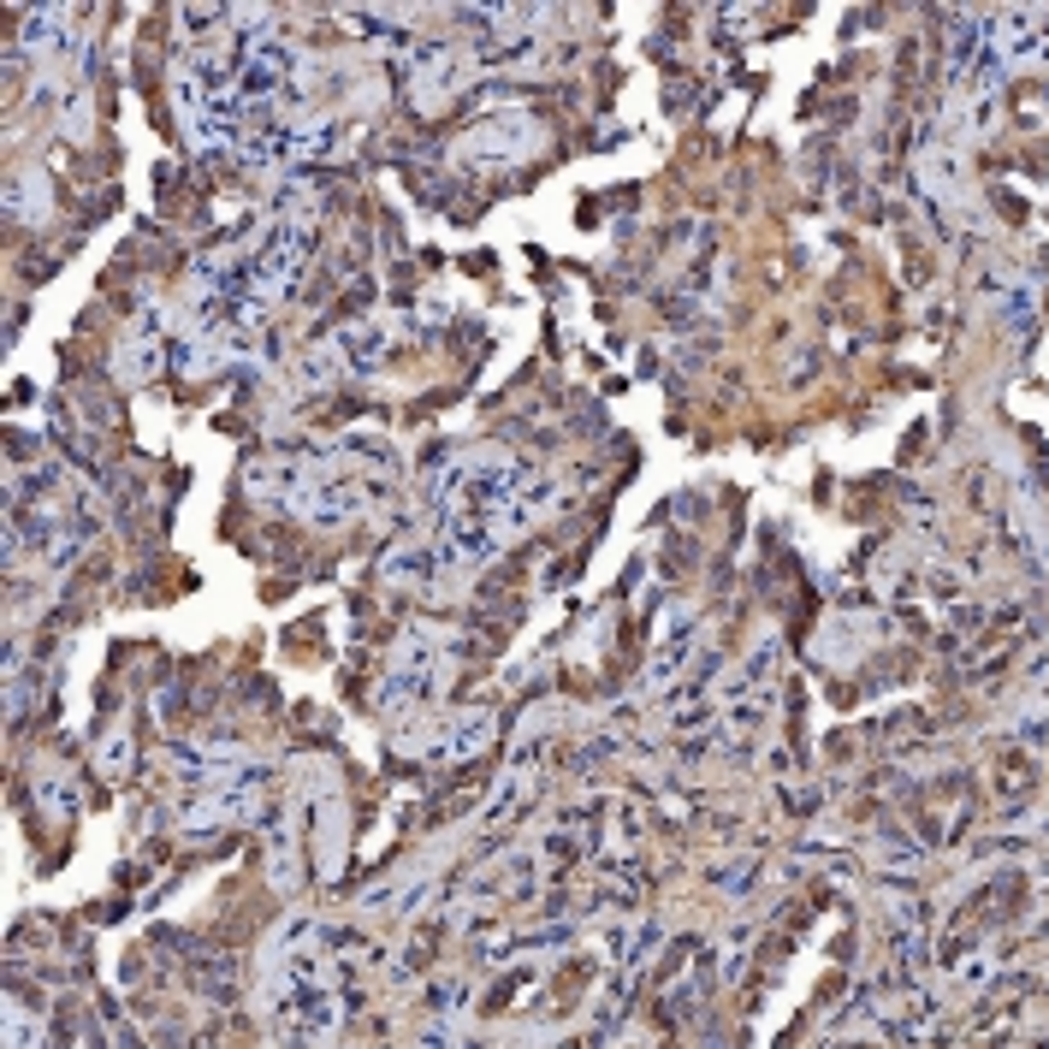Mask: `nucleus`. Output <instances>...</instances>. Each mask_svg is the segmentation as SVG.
<instances>
[{
    "label": "nucleus",
    "instance_id": "nucleus-9",
    "mask_svg": "<svg viewBox=\"0 0 1049 1049\" xmlns=\"http://www.w3.org/2000/svg\"><path fill=\"white\" fill-rule=\"evenodd\" d=\"M7 1038H19V1044H36V1038H42V1026H31V1019H12V1026H7Z\"/></svg>",
    "mask_w": 1049,
    "mask_h": 1049
},
{
    "label": "nucleus",
    "instance_id": "nucleus-2",
    "mask_svg": "<svg viewBox=\"0 0 1049 1049\" xmlns=\"http://www.w3.org/2000/svg\"><path fill=\"white\" fill-rule=\"evenodd\" d=\"M463 71H469V54L445 48V42H427V48L410 54V95L421 107H433V101H445L463 83Z\"/></svg>",
    "mask_w": 1049,
    "mask_h": 1049
},
{
    "label": "nucleus",
    "instance_id": "nucleus-4",
    "mask_svg": "<svg viewBox=\"0 0 1049 1049\" xmlns=\"http://www.w3.org/2000/svg\"><path fill=\"white\" fill-rule=\"evenodd\" d=\"M231 819H250V795H243V789H220V795L191 800L179 824L191 830V836H208V830H220V824H231Z\"/></svg>",
    "mask_w": 1049,
    "mask_h": 1049
},
{
    "label": "nucleus",
    "instance_id": "nucleus-6",
    "mask_svg": "<svg viewBox=\"0 0 1049 1049\" xmlns=\"http://www.w3.org/2000/svg\"><path fill=\"white\" fill-rule=\"evenodd\" d=\"M451 558V551H398V558H386V575H398V581H421V575H433L440 563Z\"/></svg>",
    "mask_w": 1049,
    "mask_h": 1049
},
{
    "label": "nucleus",
    "instance_id": "nucleus-1",
    "mask_svg": "<svg viewBox=\"0 0 1049 1049\" xmlns=\"http://www.w3.org/2000/svg\"><path fill=\"white\" fill-rule=\"evenodd\" d=\"M546 149V125L528 119V113H510V119H487L480 130L463 137V155L475 167H504V160H528Z\"/></svg>",
    "mask_w": 1049,
    "mask_h": 1049
},
{
    "label": "nucleus",
    "instance_id": "nucleus-8",
    "mask_svg": "<svg viewBox=\"0 0 1049 1049\" xmlns=\"http://www.w3.org/2000/svg\"><path fill=\"white\" fill-rule=\"evenodd\" d=\"M101 765H107V777H125L130 771V736L125 730H113L107 741H101Z\"/></svg>",
    "mask_w": 1049,
    "mask_h": 1049
},
{
    "label": "nucleus",
    "instance_id": "nucleus-5",
    "mask_svg": "<svg viewBox=\"0 0 1049 1049\" xmlns=\"http://www.w3.org/2000/svg\"><path fill=\"white\" fill-rule=\"evenodd\" d=\"M60 36H66L60 7H36L31 19H24V48H60Z\"/></svg>",
    "mask_w": 1049,
    "mask_h": 1049
},
{
    "label": "nucleus",
    "instance_id": "nucleus-7",
    "mask_svg": "<svg viewBox=\"0 0 1049 1049\" xmlns=\"http://www.w3.org/2000/svg\"><path fill=\"white\" fill-rule=\"evenodd\" d=\"M36 800H42L48 812H60V819H71V812H78V789H71L66 777H42V783H36Z\"/></svg>",
    "mask_w": 1049,
    "mask_h": 1049
},
{
    "label": "nucleus",
    "instance_id": "nucleus-3",
    "mask_svg": "<svg viewBox=\"0 0 1049 1049\" xmlns=\"http://www.w3.org/2000/svg\"><path fill=\"white\" fill-rule=\"evenodd\" d=\"M487 741H492V718H487V711H457V718H451V730H445V741H427V765L475 760Z\"/></svg>",
    "mask_w": 1049,
    "mask_h": 1049
}]
</instances>
